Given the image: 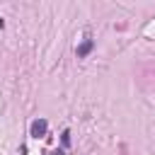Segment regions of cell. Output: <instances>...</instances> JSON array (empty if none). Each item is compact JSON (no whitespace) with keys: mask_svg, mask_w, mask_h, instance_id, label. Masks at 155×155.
Instances as JSON below:
<instances>
[{"mask_svg":"<svg viewBox=\"0 0 155 155\" xmlns=\"http://www.w3.org/2000/svg\"><path fill=\"white\" fill-rule=\"evenodd\" d=\"M92 51V39H85L80 46H78V58H82V56H87Z\"/></svg>","mask_w":155,"mask_h":155,"instance_id":"2","label":"cell"},{"mask_svg":"<svg viewBox=\"0 0 155 155\" xmlns=\"http://www.w3.org/2000/svg\"><path fill=\"white\" fill-rule=\"evenodd\" d=\"M46 128H48V124H46V119H36V121H31V136L34 138H41V136H46Z\"/></svg>","mask_w":155,"mask_h":155,"instance_id":"1","label":"cell"},{"mask_svg":"<svg viewBox=\"0 0 155 155\" xmlns=\"http://www.w3.org/2000/svg\"><path fill=\"white\" fill-rule=\"evenodd\" d=\"M68 143H70V133H68V131H63V145H68Z\"/></svg>","mask_w":155,"mask_h":155,"instance_id":"3","label":"cell"},{"mask_svg":"<svg viewBox=\"0 0 155 155\" xmlns=\"http://www.w3.org/2000/svg\"><path fill=\"white\" fill-rule=\"evenodd\" d=\"M48 155H63V153H61V150H53V153H48Z\"/></svg>","mask_w":155,"mask_h":155,"instance_id":"4","label":"cell"}]
</instances>
